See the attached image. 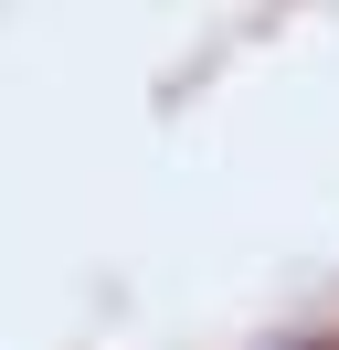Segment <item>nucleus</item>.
<instances>
[{"label":"nucleus","mask_w":339,"mask_h":350,"mask_svg":"<svg viewBox=\"0 0 339 350\" xmlns=\"http://www.w3.org/2000/svg\"><path fill=\"white\" fill-rule=\"evenodd\" d=\"M265 350H318V340H265Z\"/></svg>","instance_id":"f257e3e1"}]
</instances>
